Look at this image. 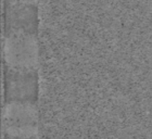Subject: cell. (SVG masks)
Masks as SVG:
<instances>
[{"instance_id":"6da1fadb","label":"cell","mask_w":152,"mask_h":139,"mask_svg":"<svg viewBox=\"0 0 152 139\" xmlns=\"http://www.w3.org/2000/svg\"><path fill=\"white\" fill-rule=\"evenodd\" d=\"M4 135L18 138H31L39 133V114L34 102H4Z\"/></svg>"},{"instance_id":"7a4b0ae2","label":"cell","mask_w":152,"mask_h":139,"mask_svg":"<svg viewBox=\"0 0 152 139\" xmlns=\"http://www.w3.org/2000/svg\"><path fill=\"white\" fill-rule=\"evenodd\" d=\"M38 44L36 34L25 32L4 33L3 61L13 69L37 70Z\"/></svg>"},{"instance_id":"3957f363","label":"cell","mask_w":152,"mask_h":139,"mask_svg":"<svg viewBox=\"0 0 152 139\" xmlns=\"http://www.w3.org/2000/svg\"><path fill=\"white\" fill-rule=\"evenodd\" d=\"M4 102H34L37 103V70L13 69L4 65Z\"/></svg>"},{"instance_id":"277c9868","label":"cell","mask_w":152,"mask_h":139,"mask_svg":"<svg viewBox=\"0 0 152 139\" xmlns=\"http://www.w3.org/2000/svg\"><path fill=\"white\" fill-rule=\"evenodd\" d=\"M37 4L35 1L4 0V33H37Z\"/></svg>"},{"instance_id":"5b68a950","label":"cell","mask_w":152,"mask_h":139,"mask_svg":"<svg viewBox=\"0 0 152 139\" xmlns=\"http://www.w3.org/2000/svg\"><path fill=\"white\" fill-rule=\"evenodd\" d=\"M6 139H39V137H31V138H18V137H10V136H6Z\"/></svg>"},{"instance_id":"8992f818","label":"cell","mask_w":152,"mask_h":139,"mask_svg":"<svg viewBox=\"0 0 152 139\" xmlns=\"http://www.w3.org/2000/svg\"><path fill=\"white\" fill-rule=\"evenodd\" d=\"M26 1H35L36 2V0H26Z\"/></svg>"}]
</instances>
